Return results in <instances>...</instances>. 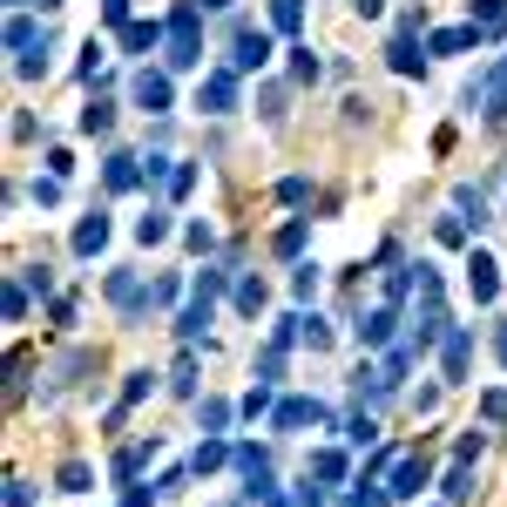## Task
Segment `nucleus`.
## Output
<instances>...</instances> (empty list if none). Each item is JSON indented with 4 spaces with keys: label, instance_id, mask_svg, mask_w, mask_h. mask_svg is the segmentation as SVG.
I'll return each instance as SVG.
<instances>
[{
    "label": "nucleus",
    "instance_id": "nucleus-5",
    "mask_svg": "<svg viewBox=\"0 0 507 507\" xmlns=\"http://www.w3.org/2000/svg\"><path fill=\"white\" fill-rule=\"evenodd\" d=\"M467 359H474V338H467L461 325H446V338H440V366H446V385H461V379H467Z\"/></svg>",
    "mask_w": 507,
    "mask_h": 507
},
{
    "label": "nucleus",
    "instance_id": "nucleus-9",
    "mask_svg": "<svg viewBox=\"0 0 507 507\" xmlns=\"http://www.w3.org/2000/svg\"><path fill=\"white\" fill-rule=\"evenodd\" d=\"M467 284H474V298H480V305H494V292H501V271H494V258H487V250H474V258H467Z\"/></svg>",
    "mask_w": 507,
    "mask_h": 507
},
{
    "label": "nucleus",
    "instance_id": "nucleus-26",
    "mask_svg": "<svg viewBox=\"0 0 507 507\" xmlns=\"http://www.w3.org/2000/svg\"><path fill=\"white\" fill-rule=\"evenodd\" d=\"M237 311H250V318L264 311V277H244V284H237Z\"/></svg>",
    "mask_w": 507,
    "mask_h": 507
},
{
    "label": "nucleus",
    "instance_id": "nucleus-20",
    "mask_svg": "<svg viewBox=\"0 0 507 507\" xmlns=\"http://www.w3.org/2000/svg\"><path fill=\"white\" fill-rule=\"evenodd\" d=\"M440 487H446V501H453V507H461V501H474V467L461 461V467H453V474L440 480Z\"/></svg>",
    "mask_w": 507,
    "mask_h": 507
},
{
    "label": "nucleus",
    "instance_id": "nucleus-48",
    "mask_svg": "<svg viewBox=\"0 0 507 507\" xmlns=\"http://www.w3.org/2000/svg\"><path fill=\"white\" fill-rule=\"evenodd\" d=\"M41 7H62V0H41Z\"/></svg>",
    "mask_w": 507,
    "mask_h": 507
},
{
    "label": "nucleus",
    "instance_id": "nucleus-1",
    "mask_svg": "<svg viewBox=\"0 0 507 507\" xmlns=\"http://www.w3.org/2000/svg\"><path fill=\"white\" fill-rule=\"evenodd\" d=\"M163 62H169V68H197V62H203V7H197V0H176V14H169V41H163Z\"/></svg>",
    "mask_w": 507,
    "mask_h": 507
},
{
    "label": "nucleus",
    "instance_id": "nucleus-12",
    "mask_svg": "<svg viewBox=\"0 0 507 507\" xmlns=\"http://www.w3.org/2000/svg\"><path fill=\"white\" fill-rule=\"evenodd\" d=\"M136 163H142V156H123V149H115V156L102 163V183H108V190H136V183H142Z\"/></svg>",
    "mask_w": 507,
    "mask_h": 507
},
{
    "label": "nucleus",
    "instance_id": "nucleus-28",
    "mask_svg": "<svg viewBox=\"0 0 507 507\" xmlns=\"http://www.w3.org/2000/svg\"><path fill=\"white\" fill-rule=\"evenodd\" d=\"M136 237H142V244H163V237H169V216H163V210H149V216L136 224Z\"/></svg>",
    "mask_w": 507,
    "mask_h": 507
},
{
    "label": "nucleus",
    "instance_id": "nucleus-35",
    "mask_svg": "<svg viewBox=\"0 0 507 507\" xmlns=\"http://www.w3.org/2000/svg\"><path fill=\"white\" fill-rule=\"evenodd\" d=\"M197 413H203V427H210V433H216V427H231V406H224V400H203Z\"/></svg>",
    "mask_w": 507,
    "mask_h": 507
},
{
    "label": "nucleus",
    "instance_id": "nucleus-11",
    "mask_svg": "<svg viewBox=\"0 0 507 507\" xmlns=\"http://www.w3.org/2000/svg\"><path fill=\"white\" fill-rule=\"evenodd\" d=\"M7 47H14V62H21V55H34V47H47V28H34L28 14H14V21H7Z\"/></svg>",
    "mask_w": 507,
    "mask_h": 507
},
{
    "label": "nucleus",
    "instance_id": "nucleus-39",
    "mask_svg": "<svg viewBox=\"0 0 507 507\" xmlns=\"http://www.w3.org/2000/svg\"><path fill=\"white\" fill-rule=\"evenodd\" d=\"M292 292H298V298H311V292H318V264H305V271L292 277Z\"/></svg>",
    "mask_w": 507,
    "mask_h": 507
},
{
    "label": "nucleus",
    "instance_id": "nucleus-45",
    "mask_svg": "<svg viewBox=\"0 0 507 507\" xmlns=\"http://www.w3.org/2000/svg\"><path fill=\"white\" fill-rule=\"evenodd\" d=\"M149 501H156L149 487H129V501H123V507H149Z\"/></svg>",
    "mask_w": 507,
    "mask_h": 507
},
{
    "label": "nucleus",
    "instance_id": "nucleus-15",
    "mask_svg": "<svg viewBox=\"0 0 507 507\" xmlns=\"http://www.w3.org/2000/svg\"><path fill=\"white\" fill-rule=\"evenodd\" d=\"M467 14L480 34H507V0H467Z\"/></svg>",
    "mask_w": 507,
    "mask_h": 507
},
{
    "label": "nucleus",
    "instance_id": "nucleus-36",
    "mask_svg": "<svg viewBox=\"0 0 507 507\" xmlns=\"http://www.w3.org/2000/svg\"><path fill=\"white\" fill-rule=\"evenodd\" d=\"M277 197H284V203H305L311 183H305V176H284V183H277Z\"/></svg>",
    "mask_w": 507,
    "mask_h": 507
},
{
    "label": "nucleus",
    "instance_id": "nucleus-16",
    "mask_svg": "<svg viewBox=\"0 0 507 507\" xmlns=\"http://www.w3.org/2000/svg\"><path fill=\"white\" fill-rule=\"evenodd\" d=\"M433 55H467V47H480V28H474V21H467V28H446V34H433Z\"/></svg>",
    "mask_w": 507,
    "mask_h": 507
},
{
    "label": "nucleus",
    "instance_id": "nucleus-41",
    "mask_svg": "<svg viewBox=\"0 0 507 507\" xmlns=\"http://www.w3.org/2000/svg\"><path fill=\"white\" fill-rule=\"evenodd\" d=\"M7 507H34V487H28V480H7Z\"/></svg>",
    "mask_w": 507,
    "mask_h": 507
},
{
    "label": "nucleus",
    "instance_id": "nucleus-49",
    "mask_svg": "<svg viewBox=\"0 0 507 507\" xmlns=\"http://www.w3.org/2000/svg\"><path fill=\"white\" fill-rule=\"evenodd\" d=\"M7 7H21V0H7Z\"/></svg>",
    "mask_w": 507,
    "mask_h": 507
},
{
    "label": "nucleus",
    "instance_id": "nucleus-18",
    "mask_svg": "<svg viewBox=\"0 0 507 507\" xmlns=\"http://www.w3.org/2000/svg\"><path fill=\"white\" fill-rule=\"evenodd\" d=\"M81 129H89V136H108V129H115V102H108V95H95V102L81 108Z\"/></svg>",
    "mask_w": 507,
    "mask_h": 507
},
{
    "label": "nucleus",
    "instance_id": "nucleus-8",
    "mask_svg": "<svg viewBox=\"0 0 507 507\" xmlns=\"http://www.w3.org/2000/svg\"><path fill=\"white\" fill-rule=\"evenodd\" d=\"M318 419H325L318 400H284V406L271 413V427H277V433H298V427H318Z\"/></svg>",
    "mask_w": 507,
    "mask_h": 507
},
{
    "label": "nucleus",
    "instance_id": "nucleus-33",
    "mask_svg": "<svg viewBox=\"0 0 507 507\" xmlns=\"http://www.w3.org/2000/svg\"><path fill=\"white\" fill-rule=\"evenodd\" d=\"M244 413H250V419H258V413H271V379H264V385H250V393H244Z\"/></svg>",
    "mask_w": 507,
    "mask_h": 507
},
{
    "label": "nucleus",
    "instance_id": "nucleus-31",
    "mask_svg": "<svg viewBox=\"0 0 507 507\" xmlns=\"http://www.w3.org/2000/svg\"><path fill=\"white\" fill-rule=\"evenodd\" d=\"M433 237H440V244H467V224H461V216H440V224H433Z\"/></svg>",
    "mask_w": 507,
    "mask_h": 507
},
{
    "label": "nucleus",
    "instance_id": "nucleus-17",
    "mask_svg": "<svg viewBox=\"0 0 507 507\" xmlns=\"http://www.w3.org/2000/svg\"><path fill=\"white\" fill-rule=\"evenodd\" d=\"M385 62L400 68V75H419V68H427V55L413 47V34H393V47H385Z\"/></svg>",
    "mask_w": 507,
    "mask_h": 507
},
{
    "label": "nucleus",
    "instance_id": "nucleus-37",
    "mask_svg": "<svg viewBox=\"0 0 507 507\" xmlns=\"http://www.w3.org/2000/svg\"><path fill=\"white\" fill-rule=\"evenodd\" d=\"M149 385H156V379H149V372H129V385H123V406H136V400H142V393H149Z\"/></svg>",
    "mask_w": 507,
    "mask_h": 507
},
{
    "label": "nucleus",
    "instance_id": "nucleus-4",
    "mask_svg": "<svg viewBox=\"0 0 507 507\" xmlns=\"http://www.w3.org/2000/svg\"><path fill=\"white\" fill-rule=\"evenodd\" d=\"M129 102L149 108V115H163V108H169V75H163V68H136V81H129Z\"/></svg>",
    "mask_w": 507,
    "mask_h": 507
},
{
    "label": "nucleus",
    "instance_id": "nucleus-19",
    "mask_svg": "<svg viewBox=\"0 0 507 507\" xmlns=\"http://www.w3.org/2000/svg\"><path fill=\"white\" fill-rule=\"evenodd\" d=\"M156 41H163V28H156V21H129V28H123V47H129V55H149Z\"/></svg>",
    "mask_w": 507,
    "mask_h": 507
},
{
    "label": "nucleus",
    "instance_id": "nucleus-30",
    "mask_svg": "<svg viewBox=\"0 0 507 507\" xmlns=\"http://www.w3.org/2000/svg\"><path fill=\"white\" fill-rule=\"evenodd\" d=\"M190 190H197V163H176L169 169V197H190Z\"/></svg>",
    "mask_w": 507,
    "mask_h": 507
},
{
    "label": "nucleus",
    "instance_id": "nucleus-21",
    "mask_svg": "<svg viewBox=\"0 0 507 507\" xmlns=\"http://www.w3.org/2000/svg\"><path fill=\"white\" fill-rule=\"evenodd\" d=\"M298 21H305V0H271V28L277 34H298Z\"/></svg>",
    "mask_w": 507,
    "mask_h": 507
},
{
    "label": "nucleus",
    "instance_id": "nucleus-47",
    "mask_svg": "<svg viewBox=\"0 0 507 507\" xmlns=\"http://www.w3.org/2000/svg\"><path fill=\"white\" fill-rule=\"evenodd\" d=\"M197 7H231V0H197Z\"/></svg>",
    "mask_w": 507,
    "mask_h": 507
},
{
    "label": "nucleus",
    "instance_id": "nucleus-46",
    "mask_svg": "<svg viewBox=\"0 0 507 507\" xmlns=\"http://www.w3.org/2000/svg\"><path fill=\"white\" fill-rule=\"evenodd\" d=\"M352 7H359V14H366V21H372V14H379V7H385V0H352Z\"/></svg>",
    "mask_w": 507,
    "mask_h": 507
},
{
    "label": "nucleus",
    "instance_id": "nucleus-38",
    "mask_svg": "<svg viewBox=\"0 0 507 507\" xmlns=\"http://www.w3.org/2000/svg\"><path fill=\"white\" fill-rule=\"evenodd\" d=\"M298 244H305V224H284V231H277V250H284V258H292Z\"/></svg>",
    "mask_w": 507,
    "mask_h": 507
},
{
    "label": "nucleus",
    "instance_id": "nucleus-6",
    "mask_svg": "<svg viewBox=\"0 0 507 507\" xmlns=\"http://www.w3.org/2000/svg\"><path fill=\"white\" fill-rule=\"evenodd\" d=\"M427 480H433V467H427V453H406V461H400V467H393V487H385V494H393V501H413V494H419V487H427Z\"/></svg>",
    "mask_w": 507,
    "mask_h": 507
},
{
    "label": "nucleus",
    "instance_id": "nucleus-22",
    "mask_svg": "<svg viewBox=\"0 0 507 507\" xmlns=\"http://www.w3.org/2000/svg\"><path fill=\"white\" fill-rule=\"evenodd\" d=\"M89 480H95V474H89V461H68L62 474H55V487H62V494H89Z\"/></svg>",
    "mask_w": 507,
    "mask_h": 507
},
{
    "label": "nucleus",
    "instance_id": "nucleus-43",
    "mask_svg": "<svg viewBox=\"0 0 507 507\" xmlns=\"http://www.w3.org/2000/svg\"><path fill=\"white\" fill-rule=\"evenodd\" d=\"M102 14L115 21V28H129V0H102Z\"/></svg>",
    "mask_w": 507,
    "mask_h": 507
},
{
    "label": "nucleus",
    "instance_id": "nucleus-24",
    "mask_svg": "<svg viewBox=\"0 0 507 507\" xmlns=\"http://www.w3.org/2000/svg\"><path fill=\"white\" fill-rule=\"evenodd\" d=\"M224 461H231V446H224V440H203L190 467H197V474H210V467H224Z\"/></svg>",
    "mask_w": 507,
    "mask_h": 507
},
{
    "label": "nucleus",
    "instance_id": "nucleus-29",
    "mask_svg": "<svg viewBox=\"0 0 507 507\" xmlns=\"http://www.w3.org/2000/svg\"><path fill=\"white\" fill-rule=\"evenodd\" d=\"M292 75L298 81H318L325 68H318V55H311V47H292Z\"/></svg>",
    "mask_w": 507,
    "mask_h": 507
},
{
    "label": "nucleus",
    "instance_id": "nucleus-7",
    "mask_svg": "<svg viewBox=\"0 0 507 507\" xmlns=\"http://www.w3.org/2000/svg\"><path fill=\"white\" fill-rule=\"evenodd\" d=\"M210 311H216V292L210 284H197V298L183 305V318H176V332H183V345H197L203 338V325H210Z\"/></svg>",
    "mask_w": 507,
    "mask_h": 507
},
{
    "label": "nucleus",
    "instance_id": "nucleus-44",
    "mask_svg": "<svg viewBox=\"0 0 507 507\" xmlns=\"http://www.w3.org/2000/svg\"><path fill=\"white\" fill-rule=\"evenodd\" d=\"M494 359L507 366V325H494Z\"/></svg>",
    "mask_w": 507,
    "mask_h": 507
},
{
    "label": "nucleus",
    "instance_id": "nucleus-13",
    "mask_svg": "<svg viewBox=\"0 0 507 507\" xmlns=\"http://www.w3.org/2000/svg\"><path fill=\"white\" fill-rule=\"evenodd\" d=\"M102 244H108V216H102V210H89V216L75 224V250H81V258H95Z\"/></svg>",
    "mask_w": 507,
    "mask_h": 507
},
{
    "label": "nucleus",
    "instance_id": "nucleus-3",
    "mask_svg": "<svg viewBox=\"0 0 507 507\" xmlns=\"http://www.w3.org/2000/svg\"><path fill=\"white\" fill-rule=\"evenodd\" d=\"M197 108H203V115H231V108H237V75H231V68L203 75V89H197Z\"/></svg>",
    "mask_w": 507,
    "mask_h": 507
},
{
    "label": "nucleus",
    "instance_id": "nucleus-10",
    "mask_svg": "<svg viewBox=\"0 0 507 507\" xmlns=\"http://www.w3.org/2000/svg\"><path fill=\"white\" fill-rule=\"evenodd\" d=\"M393 325H400V305H372L366 325H359V338H366V345H393Z\"/></svg>",
    "mask_w": 507,
    "mask_h": 507
},
{
    "label": "nucleus",
    "instance_id": "nucleus-40",
    "mask_svg": "<svg viewBox=\"0 0 507 507\" xmlns=\"http://www.w3.org/2000/svg\"><path fill=\"white\" fill-rule=\"evenodd\" d=\"M480 446H487V433H461V446H453V453H461V461H480Z\"/></svg>",
    "mask_w": 507,
    "mask_h": 507
},
{
    "label": "nucleus",
    "instance_id": "nucleus-14",
    "mask_svg": "<svg viewBox=\"0 0 507 507\" xmlns=\"http://www.w3.org/2000/svg\"><path fill=\"white\" fill-rule=\"evenodd\" d=\"M487 129H507V62L487 75Z\"/></svg>",
    "mask_w": 507,
    "mask_h": 507
},
{
    "label": "nucleus",
    "instance_id": "nucleus-2",
    "mask_svg": "<svg viewBox=\"0 0 507 507\" xmlns=\"http://www.w3.org/2000/svg\"><path fill=\"white\" fill-rule=\"evenodd\" d=\"M264 62H271V34L250 28V21H237V34H231V68H237V75H250V68H264Z\"/></svg>",
    "mask_w": 507,
    "mask_h": 507
},
{
    "label": "nucleus",
    "instance_id": "nucleus-34",
    "mask_svg": "<svg viewBox=\"0 0 507 507\" xmlns=\"http://www.w3.org/2000/svg\"><path fill=\"white\" fill-rule=\"evenodd\" d=\"M28 318V284H7V325Z\"/></svg>",
    "mask_w": 507,
    "mask_h": 507
},
{
    "label": "nucleus",
    "instance_id": "nucleus-42",
    "mask_svg": "<svg viewBox=\"0 0 507 507\" xmlns=\"http://www.w3.org/2000/svg\"><path fill=\"white\" fill-rule=\"evenodd\" d=\"M480 413H487V419H507V393H487V400H480Z\"/></svg>",
    "mask_w": 507,
    "mask_h": 507
},
{
    "label": "nucleus",
    "instance_id": "nucleus-23",
    "mask_svg": "<svg viewBox=\"0 0 507 507\" xmlns=\"http://www.w3.org/2000/svg\"><path fill=\"white\" fill-rule=\"evenodd\" d=\"M169 385H176L183 400H190V393H197V352H183V359H176V372H169Z\"/></svg>",
    "mask_w": 507,
    "mask_h": 507
},
{
    "label": "nucleus",
    "instance_id": "nucleus-25",
    "mask_svg": "<svg viewBox=\"0 0 507 507\" xmlns=\"http://www.w3.org/2000/svg\"><path fill=\"white\" fill-rule=\"evenodd\" d=\"M311 474H318V480H345V453H332V446L311 453Z\"/></svg>",
    "mask_w": 507,
    "mask_h": 507
},
{
    "label": "nucleus",
    "instance_id": "nucleus-32",
    "mask_svg": "<svg viewBox=\"0 0 507 507\" xmlns=\"http://www.w3.org/2000/svg\"><path fill=\"white\" fill-rule=\"evenodd\" d=\"M34 203H41V210H47V203H62V176H55V169H47L41 183H34Z\"/></svg>",
    "mask_w": 507,
    "mask_h": 507
},
{
    "label": "nucleus",
    "instance_id": "nucleus-27",
    "mask_svg": "<svg viewBox=\"0 0 507 507\" xmlns=\"http://www.w3.org/2000/svg\"><path fill=\"white\" fill-rule=\"evenodd\" d=\"M345 440H352V446H372V440H379V427H372V413H352V419H345Z\"/></svg>",
    "mask_w": 507,
    "mask_h": 507
}]
</instances>
